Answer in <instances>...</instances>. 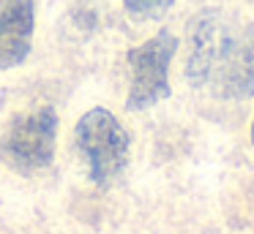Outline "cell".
<instances>
[{
	"label": "cell",
	"mask_w": 254,
	"mask_h": 234,
	"mask_svg": "<svg viewBox=\"0 0 254 234\" xmlns=\"http://www.w3.org/2000/svg\"><path fill=\"white\" fill-rule=\"evenodd\" d=\"M186 79L221 98L254 93V30H241L219 8H202L189 22Z\"/></svg>",
	"instance_id": "1"
},
{
	"label": "cell",
	"mask_w": 254,
	"mask_h": 234,
	"mask_svg": "<svg viewBox=\"0 0 254 234\" xmlns=\"http://www.w3.org/2000/svg\"><path fill=\"white\" fill-rule=\"evenodd\" d=\"M74 141L88 163V174L96 185H110L128 166L131 139L112 112L96 106L79 117Z\"/></svg>",
	"instance_id": "2"
},
{
	"label": "cell",
	"mask_w": 254,
	"mask_h": 234,
	"mask_svg": "<svg viewBox=\"0 0 254 234\" xmlns=\"http://www.w3.org/2000/svg\"><path fill=\"white\" fill-rule=\"evenodd\" d=\"M55 136L58 114L52 106H41L28 114H19L0 136V158L14 172H39V169L52 163Z\"/></svg>",
	"instance_id": "3"
},
{
	"label": "cell",
	"mask_w": 254,
	"mask_h": 234,
	"mask_svg": "<svg viewBox=\"0 0 254 234\" xmlns=\"http://www.w3.org/2000/svg\"><path fill=\"white\" fill-rule=\"evenodd\" d=\"M178 38L172 30H159L153 38L134 47L128 52V68H131V87H128V112H142L153 103L170 98V63L175 57Z\"/></svg>",
	"instance_id": "4"
},
{
	"label": "cell",
	"mask_w": 254,
	"mask_h": 234,
	"mask_svg": "<svg viewBox=\"0 0 254 234\" xmlns=\"http://www.w3.org/2000/svg\"><path fill=\"white\" fill-rule=\"evenodd\" d=\"M33 0H0V71L25 63L33 47Z\"/></svg>",
	"instance_id": "5"
},
{
	"label": "cell",
	"mask_w": 254,
	"mask_h": 234,
	"mask_svg": "<svg viewBox=\"0 0 254 234\" xmlns=\"http://www.w3.org/2000/svg\"><path fill=\"white\" fill-rule=\"evenodd\" d=\"M175 0H123V8L131 19L137 22H148V19H159L172 8Z\"/></svg>",
	"instance_id": "6"
},
{
	"label": "cell",
	"mask_w": 254,
	"mask_h": 234,
	"mask_svg": "<svg viewBox=\"0 0 254 234\" xmlns=\"http://www.w3.org/2000/svg\"><path fill=\"white\" fill-rule=\"evenodd\" d=\"M252 144H254V123H252Z\"/></svg>",
	"instance_id": "7"
}]
</instances>
